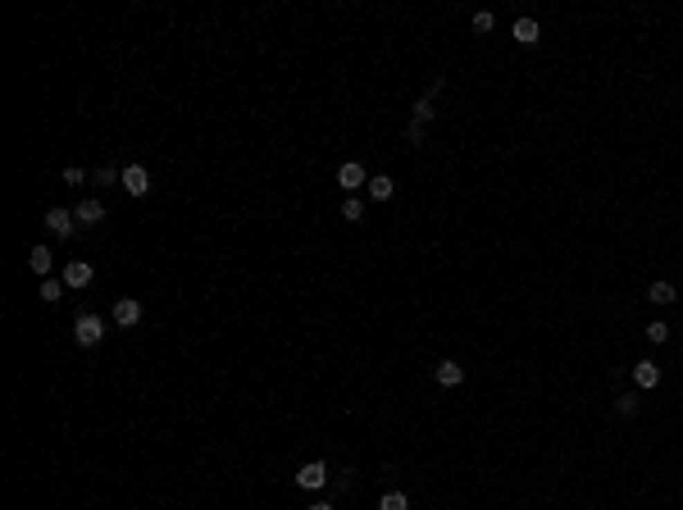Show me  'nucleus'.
<instances>
[{
  "mask_svg": "<svg viewBox=\"0 0 683 510\" xmlns=\"http://www.w3.org/2000/svg\"><path fill=\"white\" fill-rule=\"evenodd\" d=\"M73 337L82 342V347H96L100 337H105V324H100V315H78V324H73Z\"/></svg>",
  "mask_w": 683,
  "mask_h": 510,
  "instance_id": "f257e3e1",
  "label": "nucleus"
},
{
  "mask_svg": "<svg viewBox=\"0 0 683 510\" xmlns=\"http://www.w3.org/2000/svg\"><path fill=\"white\" fill-rule=\"evenodd\" d=\"M46 233H55V237H73L78 233V215L73 210H46Z\"/></svg>",
  "mask_w": 683,
  "mask_h": 510,
  "instance_id": "f03ea898",
  "label": "nucleus"
},
{
  "mask_svg": "<svg viewBox=\"0 0 683 510\" xmlns=\"http://www.w3.org/2000/svg\"><path fill=\"white\" fill-rule=\"evenodd\" d=\"M123 192L128 196H146L151 192V174H146V169H141V164H128V169H123Z\"/></svg>",
  "mask_w": 683,
  "mask_h": 510,
  "instance_id": "7ed1b4c3",
  "label": "nucleus"
},
{
  "mask_svg": "<svg viewBox=\"0 0 683 510\" xmlns=\"http://www.w3.org/2000/svg\"><path fill=\"white\" fill-rule=\"evenodd\" d=\"M296 483H301V488H310V492L324 488V483H328V465H324V460H310V465H301V469H296Z\"/></svg>",
  "mask_w": 683,
  "mask_h": 510,
  "instance_id": "20e7f679",
  "label": "nucleus"
},
{
  "mask_svg": "<svg viewBox=\"0 0 683 510\" xmlns=\"http://www.w3.org/2000/svg\"><path fill=\"white\" fill-rule=\"evenodd\" d=\"M337 183L347 187V192H360V187H369V174L360 164H342V169H337Z\"/></svg>",
  "mask_w": 683,
  "mask_h": 510,
  "instance_id": "39448f33",
  "label": "nucleus"
},
{
  "mask_svg": "<svg viewBox=\"0 0 683 510\" xmlns=\"http://www.w3.org/2000/svg\"><path fill=\"white\" fill-rule=\"evenodd\" d=\"M141 319V301H132V296H123V301H114V324L132 328Z\"/></svg>",
  "mask_w": 683,
  "mask_h": 510,
  "instance_id": "423d86ee",
  "label": "nucleus"
},
{
  "mask_svg": "<svg viewBox=\"0 0 683 510\" xmlns=\"http://www.w3.org/2000/svg\"><path fill=\"white\" fill-rule=\"evenodd\" d=\"M64 282H69V287H87V282H91V264L87 260L64 264Z\"/></svg>",
  "mask_w": 683,
  "mask_h": 510,
  "instance_id": "0eeeda50",
  "label": "nucleus"
},
{
  "mask_svg": "<svg viewBox=\"0 0 683 510\" xmlns=\"http://www.w3.org/2000/svg\"><path fill=\"white\" fill-rule=\"evenodd\" d=\"M73 215H78V224H87V228H96L100 219H105V206H100V201H82V206H78Z\"/></svg>",
  "mask_w": 683,
  "mask_h": 510,
  "instance_id": "6e6552de",
  "label": "nucleus"
},
{
  "mask_svg": "<svg viewBox=\"0 0 683 510\" xmlns=\"http://www.w3.org/2000/svg\"><path fill=\"white\" fill-rule=\"evenodd\" d=\"M437 383H442V388H460V383H465V370H460L455 360H442V365H437Z\"/></svg>",
  "mask_w": 683,
  "mask_h": 510,
  "instance_id": "1a4fd4ad",
  "label": "nucleus"
},
{
  "mask_svg": "<svg viewBox=\"0 0 683 510\" xmlns=\"http://www.w3.org/2000/svg\"><path fill=\"white\" fill-rule=\"evenodd\" d=\"M633 383L651 392V388H656V383H661V370H656L651 360H642V365H633Z\"/></svg>",
  "mask_w": 683,
  "mask_h": 510,
  "instance_id": "9d476101",
  "label": "nucleus"
},
{
  "mask_svg": "<svg viewBox=\"0 0 683 510\" xmlns=\"http://www.w3.org/2000/svg\"><path fill=\"white\" fill-rule=\"evenodd\" d=\"M510 33H515V42H520V46H533V42H538V37H543V33H538V23H533V19H515V28H510Z\"/></svg>",
  "mask_w": 683,
  "mask_h": 510,
  "instance_id": "9b49d317",
  "label": "nucleus"
},
{
  "mask_svg": "<svg viewBox=\"0 0 683 510\" xmlns=\"http://www.w3.org/2000/svg\"><path fill=\"white\" fill-rule=\"evenodd\" d=\"M28 264H33V273H51V264H55L51 246H33V255H28Z\"/></svg>",
  "mask_w": 683,
  "mask_h": 510,
  "instance_id": "f8f14e48",
  "label": "nucleus"
},
{
  "mask_svg": "<svg viewBox=\"0 0 683 510\" xmlns=\"http://www.w3.org/2000/svg\"><path fill=\"white\" fill-rule=\"evenodd\" d=\"M647 296H651V301H656V305H670L674 301V282H651V287H647Z\"/></svg>",
  "mask_w": 683,
  "mask_h": 510,
  "instance_id": "ddd939ff",
  "label": "nucleus"
},
{
  "mask_svg": "<svg viewBox=\"0 0 683 510\" xmlns=\"http://www.w3.org/2000/svg\"><path fill=\"white\" fill-rule=\"evenodd\" d=\"M369 196H374V201H388V196H392V178H388V174L369 178Z\"/></svg>",
  "mask_w": 683,
  "mask_h": 510,
  "instance_id": "4468645a",
  "label": "nucleus"
},
{
  "mask_svg": "<svg viewBox=\"0 0 683 510\" xmlns=\"http://www.w3.org/2000/svg\"><path fill=\"white\" fill-rule=\"evenodd\" d=\"M379 510H410V501H406V492H383Z\"/></svg>",
  "mask_w": 683,
  "mask_h": 510,
  "instance_id": "2eb2a0df",
  "label": "nucleus"
},
{
  "mask_svg": "<svg viewBox=\"0 0 683 510\" xmlns=\"http://www.w3.org/2000/svg\"><path fill=\"white\" fill-rule=\"evenodd\" d=\"M342 219H351V224H360V219H365V206H360V196H351L347 206H342Z\"/></svg>",
  "mask_w": 683,
  "mask_h": 510,
  "instance_id": "dca6fc26",
  "label": "nucleus"
},
{
  "mask_svg": "<svg viewBox=\"0 0 683 510\" xmlns=\"http://www.w3.org/2000/svg\"><path fill=\"white\" fill-rule=\"evenodd\" d=\"M60 296H64V282L46 278V282H42V301H60Z\"/></svg>",
  "mask_w": 683,
  "mask_h": 510,
  "instance_id": "f3484780",
  "label": "nucleus"
},
{
  "mask_svg": "<svg viewBox=\"0 0 683 510\" xmlns=\"http://www.w3.org/2000/svg\"><path fill=\"white\" fill-rule=\"evenodd\" d=\"M615 410H619V415H638V397H633V392L615 397Z\"/></svg>",
  "mask_w": 683,
  "mask_h": 510,
  "instance_id": "a211bd4d",
  "label": "nucleus"
},
{
  "mask_svg": "<svg viewBox=\"0 0 683 510\" xmlns=\"http://www.w3.org/2000/svg\"><path fill=\"white\" fill-rule=\"evenodd\" d=\"M428 119H433V100L424 96L419 105H415V123H419V128H424V123H428Z\"/></svg>",
  "mask_w": 683,
  "mask_h": 510,
  "instance_id": "6ab92c4d",
  "label": "nucleus"
},
{
  "mask_svg": "<svg viewBox=\"0 0 683 510\" xmlns=\"http://www.w3.org/2000/svg\"><path fill=\"white\" fill-rule=\"evenodd\" d=\"M647 337H651V342H665V337H670V324H661V319L647 324Z\"/></svg>",
  "mask_w": 683,
  "mask_h": 510,
  "instance_id": "aec40b11",
  "label": "nucleus"
},
{
  "mask_svg": "<svg viewBox=\"0 0 683 510\" xmlns=\"http://www.w3.org/2000/svg\"><path fill=\"white\" fill-rule=\"evenodd\" d=\"M82 178H87V174H82L78 164H69V169H64V187H78V183H82Z\"/></svg>",
  "mask_w": 683,
  "mask_h": 510,
  "instance_id": "412c9836",
  "label": "nucleus"
},
{
  "mask_svg": "<svg viewBox=\"0 0 683 510\" xmlns=\"http://www.w3.org/2000/svg\"><path fill=\"white\" fill-rule=\"evenodd\" d=\"M492 23H497V19H492L488 10H483V14H474V28H478V33H492Z\"/></svg>",
  "mask_w": 683,
  "mask_h": 510,
  "instance_id": "4be33fe9",
  "label": "nucleus"
},
{
  "mask_svg": "<svg viewBox=\"0 0 683 510\" xmlns=\"http://www.w3.org/2000/svg\"><path fill=\"white\" fill-rule=\"evenodd\" d=\"M419 137H424V128H419V123H410V128H406V141H410V146H419Z\"/></svg>",
  "mask_w": 683,
  "mask_h": 510,
  "instance_id": "5701e85b",
  "label": "nucleus"
},
{
  "mask_svg": "<svg viewBox=\"0 0 683 510\" xmlns=\"http://www.w3.org/2000/svg\"><path fill=\"white\" fill-rule=\"evenodd\" d=\"M310 510H333V506H310Z\"/></svg>",
  "mask_w": 683,
  "mask_h": 510,
  "instance_id": "b1692460",
  "label": "nucleus"
}]
</instances>
